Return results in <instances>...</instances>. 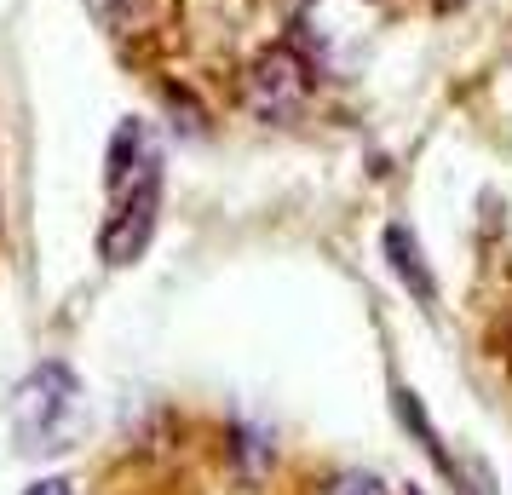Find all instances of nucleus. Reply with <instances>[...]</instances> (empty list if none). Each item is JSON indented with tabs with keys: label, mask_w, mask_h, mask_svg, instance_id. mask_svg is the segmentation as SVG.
I'll use <instances>...</instances> for the list:
<instances>
[{
	"label": "nucleus",
	"mask_w": 512,
	"mask_h": 495,
	"mask_svg": "<svg viewBox=\"0 0 512 495\" xmlns=\"http://www.w3.org/2000/svg\"><path fill=\"white\" fill-rule=\"evenodd\" d=\"M87 426V392L70 363H41L12 398V438L24 455H64Z\"/></svg>",
	"instance_id": "obj_1"
},
{
	"label": "nucleus",
	"mask_w": 512,
	"mask_h": 495,
	"mask_svg": "<svg viewBox=\"0 0 512 495\" xmlns=\"http://www.w3.org/2000/svg\"><path fill=\"white\" fill-rule=\"evenodd\" d=\"M116 208L98 231V260L104 265H133L150 248V231H156V213H162V173H150L139 185H127L110 196Z\"/></svg>",
	"instance_id": "obj_2"
},
{
	"label": "nucleus",
	"mask_w": 512,
	"mask_h": 495,
	"mask_svg": "<svg viewBox=\"0 0 512 495\" xmlns=\"http://www.w3.org/2000/svg\"><path fill=\"white\" fill-rule=\"evenodd\" d=\"M305 58L294 47H271L265 58H254V70H248V110L259 121H282L294 116L305 104Z\"/></svg>",
	"instance_id": "obj_3"
},
{
	"label": "nucleus",
	"mask_w": 512,
	"mask_h": 495,
	"mask_svg": "<svg viewBox=\"0 0 512 495\" xmlns=\"http://www.w3.org/2000/svg\"><path fill=\"white\" fill-rule=\"evenodd\" d=\"M150 173H162V150L150 139V127L144 121H121L116 139H110V196L150 179Z\"/></svg>",
	"instance_id": "obj_4"
},
{
	"label": "nucleus",
	"mask_w": 512,
	"mask_h": 495,
	"mask_svg": "<svg viewBox=\"0 0 512 495\" xmlns=\"http://www.w3.org/2000/svg\"><path fill=\"white\" fill-rule=\"evenodd\" d=\"M392 409H397V421H403V426H409V432L420 438V449H426V455L438 461L443 478H449V484H455L461 495H472V490H466V467L455 461V455H449V449H443V438L432 432V421H426V409H420V398L409 392V386H397V392H392Z\"/></svg>",
	"instance_id": "obj_5"
},
{
	"label": "nucleus",
	"mask_w": 512,
	"mask_h": 495,
	"mask_svg": "<svg viewBox=\"0 0 512 495\" xmlns=\"http://www.w3.org/2000/svg\"><path fill=\"white\" fill-rule=\"evenodd\" d=\"M386 260H392L397 283L409 288L420 306H432V300H438V283H432V271H426V260H420V242H415L409 225H392V231H386Z\"/></svg>",
	"instance_id": "obj_6"
},
{
	"label": "nucleus",
	"mask_w": 512,
	"mask_h": 495,
	"mask_svg": "<svg viewBox=\"0 0 512 495\" xmlns=\"http://www.w3.org/2000/svg\"><path fill=\"white\" fill-rule=\"evenodd\" d=\"M323 495H386V484L374 472H340V478L323 484Z\"/></svg>",
	"instance_id": "obj_7"
},
{
	"label": "nucleus",
	"mask_w": 512,
	"mask_h": 495,
	"mask_svg": "<svg viewBox=\"0 0 512 495\" xmlns=\"http://www.w3.org/2000/svg\"><path fill=\"white\" fill-rule=\"evenodd\" d=\"M24 495H75V484L70 478H41V484H29Z\"/></svg>",
	"instance_id": "obj_8"
},
{
	"label": "nucleus",
	"mask_w": 512,
	"mask_h": 495,
	"mask_svg": "<svg viewBox=\"0 0 512 495\" xmlns=\"http://www.w3.org/2000/svg\"><path fill=\"white\" fill-rule=\"evenodd\" d=\"M443 6H461V0H443Z\"/></svg>",
	"instance_id": "obj_9"
}]
</instances>
